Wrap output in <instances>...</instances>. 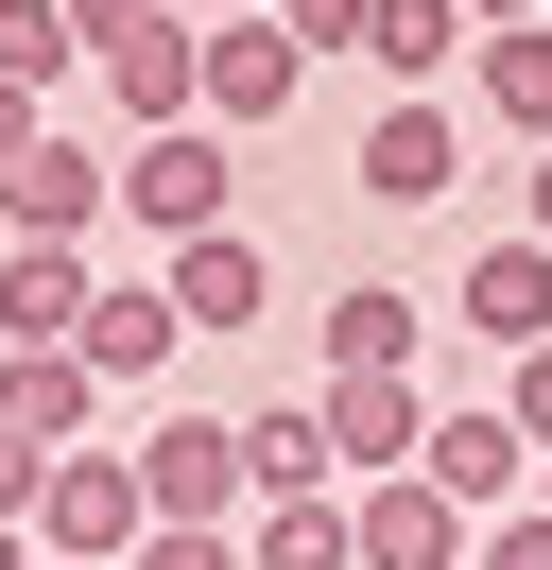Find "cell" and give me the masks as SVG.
<instances>
[{
  "label": "cell",
  "instance_id": "d6a6232c",
  "mask_svg": "<svg viewBox=\"0 0 552 570\" xmlns=\"http://www.w3.org/2000/svg\"><path fill=\"white\" fill-rule=\"evenodd\" d=\"M34 570H52V553H34Z\"/></svg>",
  "mask_w": 552,
  "mask_h": 570
},
{
  "label": "cell",
  "instance_id": "8992f818",
  "mask_svg": "<svg viewBox=\"0 0 552 570\" xmlns=\"http://www.w3.org/2000/svg\"><path fill=\"white\" fill-rule=\"evenodd\" d=\"M448 174H466V121H448L432 87H379V121H363V156H345V190H363V208H432Z\"/></svg>",
  "mask_w": 552,
  "mask_h": 570
},
{
  "label": "cell",
  "instance_id": "7a4b0ae2",
  "mask_svg": "<svg viewBox=\"0 0 552 570\" xmlns=\"http://www.w3.org/2000/svg\"><path fill=\"white\" fill-rule=\"evenodd\" d=\"M121 225H156V243L241 225V139H225V121H156V139H121Z\"/></svg>",
  "mask_w": 552,
  "mask_h": 570
},
{
  "label": "cell",
  "instance_id": "4fadbf2b",
  "mask_svg": "<svg viewBox=\"0 0 552 570\" xmlns=\"http://www.w3.org/2000/svg\"><path fill=\"white\" fill-rule=\"evenodd\" d=\"M87 294H103L87 243H0V346H69V328H87Z\"/></svg>",
  "mask_w": 552,
  "mask_h": 570
},
{
  "label": "cell",
  "instance_id": "8fae6325",
  "mask_svg": "<svg viewBox=\"0 0 552 570\" xmlns=\"http://www.w3.org/2000/svg\"><path fill=\"white\" fill-rule=\"evenodd\" d=\"M172 346H190V328H172V294H156V277H103V294H87V328H69V363H87L103 397H156V381H172Z\"/></svg>",
  "mask_w": 552,
  "mask_h": 570
},
{
  "label": "cell",
  "instance_id": "52a82bcc",
  "mask_svg": "<svg viewBox=\"0 0 552 570\" xmlns=\"http://www.w3.org/2000/svg\"><path fill=\"white\" fill-rule=\"evenodd\" d=\"M121 466H138V519H241V415H156Z\"/></svg>",
  "mask_w": 552,
  "mask_h": 570
},
{
  "label": "cell",
  "instance_id": "9c48e42d",
  "mask_svg": "<svg viewBox=\"0 0 552 570\" xmlns=\"http://www.w3.org/2000/svg\"><path fill=\"white\" fill-rule=\"evenodd\" d=\"M103 208H121V156H87V139H34L0 174V243H87Z\"/></svg>",
  "mask_w": 552,
  "mask_h": 570
},
{
  "label": "cell",
  "instance_id": "cb8c5ba5",
  "mask_svg": "<svg viewBox=\"0 0 552 570\" xmlns=\"http://www.w3.org/2000/svg\"><path fill=\"white\" fill-rule=\"evenodd\" d=\"M501 432H518V450H552V346L501 363Z\"/></svg>",
  "mask_w": 552,
  "mask_h": 570
},
{
  "label": "cell",
  "instance_id": "f1b7e54d",
  "mask_svg": "<svg viewBox=\"0 0 552 570\" xmlns=\"http://www.w3.org/2000/svg\"><path fill=\"white\" fill-rule=\"evenodd\" d=\"M518 243H552V139H535V225H518Z\"/></svg>",
  "mask_w": 552,
  "mask_h": 570
},
{
  "label": "cell",
  "instance_id": "277c9868",
  "mask_svg": "<svg viewBox=\"0 0 552 570\" xmlns=\"http://www.w3.org/2000/svg\"><path fill=\"white\" fill-rule=\"evenodd\" d=\"M310 432H328V484H379V466H414V432H432V381H414V363H328Z\"/></svg>",
  "mask_w": 552,
  "mask_h": 570
},
{
  "label": "cell",
  "instance_id": "6da1fadb",
  "mask_svg": "<svg viewBox=\"0 0 552 570\" xmlns=\"http://www.w3.org/2000/svg\"><path fill=\"white\" fill-rule=\"evenodd\" d=\"M52 18H69V52L121 87L138 139H156V121H190V36H207L190 0H52Z\"/></svg>",
  "mask_w": 552,
  "mask_h": 570
},
{
  "label": "cell",
  "instance_id": "4316f807",
  "mask_svg": "<svg viewBox=\"0 0 552 570\" xmlns=\"http://www.w3.org/2000/svg\"><path fill=\"white\" fill-rule=\"evenodd\" d=\"M34 139H52V105H18V87H0V174H18Z\"/></svg>",
  "mask_w": 552,
  "mask_h": 570
},
{
  "label": "cell",
  "instance_id": "ba28073f",
  "mask_svg": "<svg viewBox=\"0 0 552 570\" xmlns=\"http://www.w3.org/2000/svg\"><path fill=\"white\" fill-rule=\"evenodd\" d=\"M345 570H466V501H432L414 466L345 484Z\"/></svg>",
  "mask_w": 552,
  "mask_h": 570
},
{
  "label": "cell",
  "instance_id": "3957f363",
  "mask_svg": "<svg viewBox=\"0 0 552 570\" xmlns=\"http://www.w3.org/2000/svg\"><path fill=\"white\" fill-rule=\"evenodd\" d=\"M294 87H310V52L276 36V18H207L190 36V121H225V139H276Z\"/></svg>",
  "mask_w": 552,
  "mask_h": 570
},
{
  "label": "cell",
  "instance_id": "30bf717a",
  "mask_svg": "<svg viewBox=\"0 0 552 570\" xmlns=\"http://www.w3.org/2000/svg\"><path fill=\"white\" fill-rule=\"evenodd\" d=\"M414 484H432V501H466V519H501V501H535V450L501 432V397H466V415H432V432H414Z\"/></svg>",
  "mask_w": 552,
  "mask_h": 570
},
{
  "label": "cell",
  "instance_id": "7c38bea8",
  "mask_svg": "<svg viewBox=\"0 0 552 570\" xmlns=\"http://www.w3.org/2000/svg\"><path fill=\"white\" fill-rule=\"evenodd\" d=\"M172 328H259L276 312V243H259V225H207V243H172Z\"/></svg>",
  "mask_w": 552,
  "mask_h": 570
},
{
  "label": "cell",
  "instance_id": "7402d4cb",
  "mask_svg": "<svg viewBox=\"0 0 552 570\" xmlns=\"http://www.w3.org/2000/svg\"><path fill=\"white\" fill-rule=\"evenodd\" d=\"M121 570H241V519H138Z\"/></svg>",
  "mask_w": 552,
  "mask_h": 570
},
{
  "label": "cell",
  "instance_id": "44dd1931",
  "mask_svg": "<svg viewBox=\"0 0 552 570\" xmlns=\"http://www.w3.org/2000/svg\"><path fill=\"white\" fill-rule=\"evenodd\" d=\"M328 363H414V294H397V277L328 294Z\"/></svg>",
  "mask_w": 552,
  "mask_h": 570
},
{
  "label": "cell",
  "instance_id": "484cf974",
  "mask_svg": "<svg viewBox=\"0 0 552 570\" xmlns=\"http://www.w3.org/2000/svg\"><path fill=\"white\" fill-rule=\"evenodd\" d=\"M34 484H52V450H18V432H0V519H34Z\"/></svg>",
  "mask_w": 552,
  "mask_h": 570
},
{
  "label": "cell",
  "instance_id": "e0dca14e",
  "mask_svg": "<svg viewBox=\"0 0 552 570\" xmlns=\"http://www.w3.org/2000/svg\"><path fill=\"white\" fill-rule=\"evenodd\" d=\"M466 87H483V121L552 139V18H518V36H466Z\"/></svg>",
  "mask_w": 552,
  "mask_h": 570
},
{
  "label": "cell",
  "instance_id": "1f68e13d",
  "mask_svg": "<svg viewBox=\"0 0 552 570\" xmlns=\"http://www.w3.org/2000/svg\"><path fill=\"white\" fill-rule=\"evenodd\" d=\"M535 519H552V450H535Z\"/></svg>",
  "mask_w": 552,
  "mask_h": 570
},
{
  "label": "cell",
  "instance_id": "d4e9b609",
  "mask_svg": "<svg viewBox=\"0 0 552 570\" xmlns=\"http://www.w3.org/2000/svg\"><path fill=\"white\" fill-rule=\"evenodd\" d=\"M276 36L294 52H363V0H276Z\"/></svg>",
  "mask_w": 552,
  "mask_h": 570
},
{
  "label": "cell",
  "instance_id": "83f0119b",
  "mask_svg": "<svg viewBox=\"0 0 552 570\" xmlns=\"http://www.w3.org/2000/svg\"><path fill=\"white\" fill-rule=\"evenodd\" d=\"M518 18H552V0H466V36H518Z\"/></svg>",
  "mask_w": 552,
  "mask_h": 570
},
{
  "label": "cell",
  "instance_id": "603a6c76",
  "mask_svg": "<svg viewBox=\"0 0 552 570\" xmlns=\"http://www.w3.org/2000/svg\"><path fill=\"white\" fill-rule=\"evenodd\" d=\"M466 570H552V519H535V501H501V519H466Z\"/></svg>",
  "mask_w": 552,
  "mask_h": 570
},
{
  "label": "cell",
  "instance_id": "d6986e66",
  "mask_svg": "<svg viewBox=\"0 0 552 570\" xmlns=\"http://www.w3.org/2000/svg\"><path fill=\"white\" fill-rule=\"evenodd\" d=\"M241 570H345V484L328 501H241Z\"/></svg>",
  "mask_w": 552,
  "mask_h": 570
},
{
  "label": "cell",
  "instance_id": "ac0fdd59",
  "mask_svg": "<svg viewBox=\"0 0 552 570\" xmlns=\"http://www.w3.org/2000/svg\"><path fill=\"white\" fill-rule=\"evenodd\" d=\"M241 501H328V432H310V397L241 415Z\"/></svg>",
  "mask_w": 552,
  "mask_h": 570
},
{
  "label": "cell",
  "instance_id": "4dcf8cb0",
  "mask_svg": "<svg viewBox=\"0 0 552 570\" xmlns=\"http://www.w3.org/2000/svg\"><path fill=\"white\" fill-rule=\"evenodd\" d=\"M0 570H34V535H18V519H0Z\"/></svg>",
  "mask_w": 552,
  "mask_h": 570
},
{
  "label": "cell",
  "instance_id": "ffe728a7",
  "mask_svg": "<svg viewBox=\"0 0 552 570\" xmlns=\"http://www.w3.org/2000/svg\"><path fill=\"white\" fill-rule=\"evenodd\" d=\"M69 70H87V52H69V18H52V0H0V87H18V105H52Z\"/></svg>",
  "mask_w": 552,
  "mask_h": 570
},
{
  "label": "cell",
  "instance_id": "2e32d148",
  "mask_svg": "<svg viewBox=\"0 0 552 570\" xmlns=\"http://www.w3.org/2000/svg\"><path fill=\"white\" fill-rule=\"evenodd\" d=\"M363 70L379 87H448L466 70V0H363Z\"/></svg>",
  "mask_w": 552,
  "mask_h": 570
},
{
  "label": "cell",
  "instance_id": "9a60e30c",
  "mask_svg": "<svg viewBox=\"0 0 552 570\" xmlns=\"http://www.w3.org/2000/svg\"><path fill=\"white\" fill-rule=\"evenodd\" d=\"M448 312H466L501 363H518V346H552V243H483L466 277H448Z\"/></svg>",
  "mask_w": 552,
  "mask_h": 570
},
{
  "label": "cell",
  "instance_id": "f546056e",
  "mask_svg": "<svg viewBox=\"0 0 552 570\" xmlns=\"http://www.w3.org/2000/svg\"><path fill=\"white\" fill-rule=\"evenodd\" d=\"M190 18H276V0H190Z\"/></svg>",
  "mask_w": 552,
  "mask_h": 570
},
{
  "label": "cell",
  "instance_id": "5b68a950",
  "mask_svg": "<svg viewBox=\"0 0 552 570\" xmlns=\"http://www.w3.org/2000/svg\"><path fill=\"white\" fill-rule=\"evenodd\" d=\"M34 553H52V570H121L138 553V466L121 450H52V484H34Z\"/></svg>",
  "mask_w": 552,
  "mask_h": 570
},
{
  "label": "cell",
  "instance_id": "5bb4252c",
  "mask_svg": "<svg viewBox=\"0 0 552 570\" xmlns=\"http://www.w3.org/2000/svg\"><path fill=\"white\" fill-rule=\"evenodd\" d=\"M0 432H18V450H87V432H103V381L69 346H0Z\"/></svg>",
  "mask_w": 552,
  "mask_h": 570
}]
</instances>
